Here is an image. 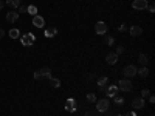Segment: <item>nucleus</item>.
<instances>
[{"instance_id":"7c9ffc66","label":"nucleus","mask_w":155,"mask_h":116,"mask_svg":"<svg viewBox=\"0 0 155 116\" xmlns=\"http://www.w3.org/2000/svg\"><path fill=\"white\" fill-rule=\"evenodd\" d=\"M85 79H88V81H93V79H95V74H93V73H88V74L85 76Z\"/></svg>"},{"instance_id":"9d476101","label":"nucleus","mask_w":155,"mask_h":116,"mask_svg":"<svg viewBox=\"0 0 155 116\" xmlns=\"http://www.w3.org/2000/svg\"><path fill=\"white\" fill-rule=\"evenodd\" d=\"M104 93H106V96H109V97H113V96L118 93V87H116V85H107V87L104 88Z\"/></svg>"},{"instance_id":"473e14b6","label":"nucleus","mask_w":155,"mask_h":116,"mask_svg":"<svg viewBox=\"0 0 155 116\" xmlns=\"http://www.w3.org/2000/svg\"><path fill=\"white\" fill-rule=\"evenodd\" d=\"M118 30H120V31H126L127 26H126V25H120V28H118Z\"/></svg>"},{"instance_id":"9b49d317","label":"nucleus","mask_w":155,"mask_h":116,"mask_svg":"<svg viewBox=\"0 0 155 116\" xmlns=\"http://www.w3.org/2000/svg\"><path fill=\"white\" fill-rule=\"evenodd\" d=\"M98 87H99V90L101 91H104V88L109 85V77L107 76H101V77H98Z\"/></svg>"},{"instance_id":"6ab92c4d","label":"nucleus","mask_w":155,"mask_h":116,"mask_svg":"<svg viewBox=\"0 0 155 116\" xmlns=\"http://www.w3.org/2000/svg\"><path fill=\"white\" fill-rule=\"evenodd\" d=\"M10 37H11V39H19V37H20V31L17 30V28L10 30Z\"/></svg>"},{"instance_id":"4c0bfd02","label":"nucleus","mask_w":155,"mask_h":116,"mask_svg":"<svg viewBox=\"0 0 155 116\" xmlns=\"http://www.w3.org/2000/svg\"><path fill=\"white\" fill-rule=\"evenodd\" d=\"M151 116H154V115H151Z\"/></svg>"},{"instance_id":"0eeeda50","label":"nucleus","mask_w":155,"mask_h":116,"mask_svg":"<svg viewBox=\"0 0 155 116\" xmlns=\"http://www.w3.org/2000/svg\"><path fill=\"white\" fill-rule=\"evenodd\" d=\"M148 0H133V3H132V8L133 10H138V11H141V10H146L148 8Z\"/></svg>"},{"instance_id":"20e7f679","label":"nucleus","mask_w":155,"mask_h":116,"mask_svg":"<svg viewBox=\"0 0 155 116\" xmlns=\"http://www.w3.org/2000/svg\"><path fill=\"white\" fill-rule=\"evenodd\" d=\"M20 42H22L23 47H31V45H34V42H36V36L33 33H26V34H23L20 37Z\"/></svg>"},{"instance_id":"6e6552de","label":"nucleus","mask_w":155,"mask_h":116,"mask_svg":"<svg viewBox=\"0 0 155 116\" xmlns=\"http://www.w3.org/2000/svg\"><path fill=\"white\" fill-rule=\"evenodd\" d=\"M123 73H124L126 77H133V76H136V67L135 65H127V67H124Z\"/></svg>"},{"instance_id":"a878e982","label":"nucleus","mask_w":155,"mask_h":116,"mask_svg":"<svg viewBox=\"0 0 155 116\" xmlns=\"http://www.w3.org/2000/svg\"><path fill=\"white\" fill-rule=\"evenodd\" d=\"M113 101H115V104H116V105H123V104H124V99H123L121 96H118V94H115V96H113Z\"/></svg>"},{"instance_id":"ddd939ff","label":"nucleus","mask_w":155,"mask_h":116,"mask_svg":"<svg viewBox=\"0 0 155 116\" xmlns=\"http://www.w3.org/2000/svg\"><path fill=\"white\" fill-rule=\"evenodd\" d=\"M106 62L109 65H115L118 62V54H116V53H109V54L106 56Z\"/></svg>"},{"instance_id":"f257e3e1","label":"nucleus","mask_w":155,"mask_h":116,"mask_svg":"<svg viewBox=\"0 0 155 116\" xmlns=\"http://www.w3.org/2000/svg\"><path fill=\"white\" fill-rule=\"evenodd\" d=\"M33 77L36 79V81H40V79H50L51 77V70L48 67H43V68H40L37 71H34Z\"/></svg>"},{"instance_id":"423d86ee","label":"nucleus","mask_w":155,"mask_h":116,"mask_svg":"<svg viewBox=\"0 0 155 116\" xmlns=\"http://www.w3.org/2000/svg\"><path fill=\"white\" fill-rule=\"evenodd\" d=\"M95 31H96V34H99V36H104V34L107 33V25H106V22H103V20L96 22Z\"/></svg>"},{"instance_id":"c756f323","label":"nucleus","mask_w":155,"mask_h":116,"mask_svg":"<svg viewBox=\"0 0 155 116\" xmlns=\"http://www.w3.org/2000/svg\"><path fill=\"white\" fill-rule=\"evenodd\" d=\"M123 51H124V47H118L115 53H116V54H118V56H120V54H121V53H123Z\"/></svg>"},{"instance_id":"f704fd0d","label":"nucleus","mask_w":155,"mask_h":116,"mask_svg":"<svg viewBox=\"0 0 155 116\" xmlns=\"http://www.w3.org/2000/svg\"><path fill=\"white\" fill-rule=\"evenodd\" d=\"M3 36H5V30L0 28V39H3Z\"/></svg>"},{"instance_id":"f03ea898","label":"nucleus","mask_w":155,"mask_h":116,"mask_svg":"<svg viewBox=\"0 0 155 116\" xmlns=\"http://www.w3.org/2000/svg\"><path fill=\"white\" fill-rule=\"evenodd\" d=\"M96 110L99 113H106L110 110V102H109V99H106V97H103V99L96 101Z\"/></svg>"},{"instance_id":"f8f14e48","label":"nucleus","mask_w":155,"mask_h":116,"mask_svg":"<svg viewBox=\"0 0 155 116\" xmlns=\"http://www.w3.org/2000/svg\"><path fill=\"white\" fill-rule=\"evenodd\" d=\"M129 33H130L132 37H138L140 34H143V28H141V26H138V25H133V26H130Z\"/></svg>"},{"instance_id":"5701e85b","label":"nucleus","mask_w":155,"mask_h":116,"mask_svg":"<svg viewBox=\"0 0 155 116\" xmlns=\"http://www.w3.org/2000/svg\"><path fill=\"white\" fill-rule=\"evenodd\" d=\"M87 102L88 104H95L96 102V94L95 93H88L87 94Z\"/></svg>"},{"instance_id":"e433bc0d","label":"nucleus","mask_w":155,"mask_h":116,"mask_svg":"<svg viewBox=\"0 0 155 116\" xmlns=\"http://www.w3.org/2000/svg\"><path fill=\"white\" fill-rule=\"evenodd\" d=\"M113 116H123V115H113Z\"/></svg>"},{"instance_id":"412c9836","label":"nucleus","mask_w":155,"mask_h":116,"mask_svg":"<svg viewBox=\"0 0 155 116\" xmlns=\"http://www.w3.org/2000/svg\"><path fill=\"white\" fill-rule=\"evenodd\" d=\"M6 5L11 8H19L20 6V0H6Z\"/></svg>"},{"instance_id":"4468645a","label":"nucleus","mask_w":155,"mask_h":116,"mask_svg":"<svg viewBox=\"0 0 155 116\" xmlns=\"http://www.w3.org/2000/svg\"><path fill=\"white\" fill-rule=\"evenodd\" d=\"M144 105H146V101L143 99V97H135V99L132 101V107H133V109H143Z\"/></svg>"},{"instance_id":"bb28decb","label":"nucleus","mask_w":155,"mask_h":116,"mask_svg":"<svg viewBox=\"0 0 155 116\" xmlns=\"http://www.w3.org/2000/svg\"><path fill=\"white\" fill-rule=\"evenodd\" d=\"M19 13H28V6H25V5L19 6Z\"/></svg>"},{"instance_id":"2f4dec72","label":"nucleus","mask_w":155,"mask_h":116,"mask_svg":"<svg viewBox=\"0 0 155 116\" xmlns=\"http://www.w3.org/2000/svg\"><path fill=\"white\" fill-rule=\"evenodd\" d=\"M149 102H151V104H154V102H155V96L149 94Z\"/></svg>"},{"instance_id":"7ed1b4c3","label":"nucleus","mask_w":155,"mask_h":116,"mask_svg":"<svg viewBox=\"0 0 155 116\" xmlns=\"http://www.w3.org/2000/svg\"><path fill=\"white\" fill-rule=\"evenodd\" d=\"M116 87H118V90L129 93V91H132L133 84H132V81H129V79H121V81L118 82V85H116Z\"/></svg>"},{"instance_id":"c85d7f7f","label":"nucleus","mask_w":155,"mask_h":116,"mask_svg":"<svg viewBox=\"0 0 155 116\" xmlns=\"http://www.w3.org/2000/svg\"><path fill=\"white\" fill-rule=\"evenodd\" d=\"M146 10H148L149 13H154V11H155V5H148V8H146Z\"/></svg>"},{"instance_id":"dca6fc26","label":"nucleus","mask_w":155,"mask_h":116,"mask_svg":"<svg viewBox=\"0 0 155 116\" xmlns=\"http://www.w3.org/2000/svg\"><path fill=\"white\" fill-rule=\"evenodd\" d=\"M17 19H19V13H17V11H10V13L6 14V20L10 22V23L16 22Z\"/></svg>"},{"instance_id":"1a4fd4ad","label":"nucleus","mask_w":155,"mask_h":116,"mask_svg":"<svg viewBox=\"0 0 155 116\" xmlns=\"http://www.w3.org/2000/svg\"><path fill=\"white\" fill-rule=\"evenodd\" d=\"M33 25L36 26V28H43V26H45V19H43V17L42 16H34L33 17Z\"/></svg>"},{"instance_id":"aec40b11","label":"nucleus","mask_w":155,"mask_h":116,"mask_svg":"<svg viewBox=\"0 0 155 116\" xmlns=\"http://www.w3.org/2000/svg\"><path fill=\"white\" fill-rule=\"evenodd\" d=\"M138 62L143 67H146V65H148V62H149V59H148V56H146V54H143V53H141V54L138 56Z\"/></svg>"},{"instance_id":"cd10ccee","label":"nucleus","mask_w":155,"mask_h":116,"mask_svg":"<svg viewBox=\"0 0 155 116\" xmlns=\"http://www.w3.org/2000/svg\"><path fill=\"white\" fill-rule=\"evenodd\" d=\"M151 94V91L148 90V88H143V90H141V96H149Z\"/></svg>"},{"instance_id":"39448f33","label":"nucleus","mask_w":155,"mask_h":116,"mask_svg":"<svg viewBox=\"0 0 155 116\" xmlns=\"http://www.w3.org/2000/svg\"><path fill=\"white\" fill-rule=\"evenodd\" d=\"M65 110H67L68 113L76 112V110H78V102H76V99H73V97H68V99L65 101Z\"/></svg>"},{"instance_id":"72a5a7b5","label":"nucleus","mask_w":155,"mask_h":116,"mask_svg":"<svg viewBox=\"0 0 155 116\" xmlns=\"http://www.w3.org/2000/svg\"><path fill=\"white\" fill-rule=\"evenodd\" d=\"M124 116H136V113L135 112H129V113H126Z\"/></svg>"},{"instance_id":"f3484780","label":"nucleus","mask_w":155,"mask_h":116,"mask_svg":"<svg viewBox=\"0 0 155 116\" xmlns=\"http://www.w3.org/2000/svg\"><path fill=\"white\" fill-rule=\"evenodd\" d=\"M136 74H138L140 77H148V76H149V70H148V67H141L140 70H136Z\"/></svg>"},{"instance_id":"4be33fe9","label":"nucleus","mask_w":155,"mask_h":116,"mask_svg":"<svg viewBox=\"0 0 155 116\" xmlns=\"http://www.w3.org/2000/svg\"><path fill=\"white\" fill-rule=\"evenodd\" d=\"M84 116H103V113H99L98 110H87Z\"/></svg>"},{"instance_id":"b1692460","label":"nucleus","mask_w":155,"mask_h":116,"mask_svg":"<svg viewBox=\"0 0 155 116\" xmlns=\"http://www.w3.org/2000/svg\"><path fill=\"white\" fill-rule=\"evenodd\" d=\"M113 42H115V39L112 37V36H106V37H104V43H106V45H109V47L113 45Z\"/></svg>"},{"instance_id":"2eb2a0df","label":"nucleus","mask_w":155,"mask_h":116,"mask_svg":"<svg viewBox=\"0 0 155 116\" xmlns=\"http://www.w3.org/2000/svg\"><path fill=\"white\" fill-rule=\"evenodd\" d=\"M56 34H58V30L54 28V26H50V28H47V30L43 31V36H45L47 39H51V37H54Z\"/></svg>"},{"instance_id":"393cba45","label":"nucleus","mask_w":155,"mask_h":116,"mask_svg":"<svg viewBox=\"0 0 155 116\" xmlns=\"http://www.w3.org/2000/svg\"><path fill=\"white\" fill-rule=\"evenodd\" d=\"M28 14H31L33 17L37 16V8H36L34 5H30V6H28Z\"/></svg>"},{"instance_id":"c9c22d12","label":"nucleus","mask_w":155,"mask_h":116,"mask_svg":"<svg viewBox=\"0 0 155 116\" xmlns=\"http://www.w3.org/2000/svg\"><path fill=\"white\" fill-rule=\"evenodd\" d=\"M3 5H5V3L2 2V0H0V10H2V8H3Z\"/></svg>"},{"instance_id":"a211bd4d","label":"nucleus","mask_w":155,"mask_h":116,"mask_svg":"<svg viewBox=\"0 0 155 116\" xmlns=\"http://www.w3.org/2000/svg\"><path fill=\"white\" fill-rule=\"evenodd\" d=\"M48 81H50V87H53V88H59L61 87V81L56 79V77H50Z\"/></svg>"}]
</instances>
